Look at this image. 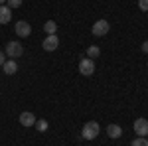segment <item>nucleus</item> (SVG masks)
<instances>
[{"label": "nucleus", "mask_w": 148, "mask_h": 146, "mask_svg": "<svg viewBox=\"0 0 148 146\" xmlns=\"http://www.w3.org/2000/svg\"><path fill=\"white\" fill-rule=\"evenodd\" d=\"M101 132V126L99 123H95V121H89V123L83 124V128H81V138H85V140H95L97 136Z\"/></svg>", "instance_id": "nucleus-1"}, {"label": "nucleus", "mask_w": 148, "mask_h": 146, "mask_svg": "<svg viewBox=\"0 0 148 146\" xmlns=\"http://www.w3.org/2000/svg\"><path fill=\"white\" fill-rule=\"evenodd\" d=\"M6 57H10V59H16V57H22L24 53V47L20 42H8L6 44Z\"/></svg>", "instance_id": "nucleus-2"}, {"label": "nucleus", "mask_w": 148, "mask_h": 146, "mask_svg": "<svg viewBox=\"0 0 148 146\" xmlns=\"http://www.w3.org/2000/svg\"><path fill=\"white\" fill-rule=\"evenodd\" d=\"M79 73L81 75H85V77H89L95 73V59L91 57H83L79 61Z\"/></svg>", "instance_id": "nucleus-3"}, {"label": "nucleus", "mask_w": 148, "mask_h": 146, "mask_svg": "<svg viewBox=\"0 0 148 146\" xmlns=\"http://www.w3.org/2000/svg\"><path fill=\"white\" fill-rule=\"evenodd\" d=\"M109 30H111V24L107 22V20H97V22L93 24V28H91L93 36H97V38L107 36V34H109Z\"/></svg>", "instance_id": "nucleus-4"}, {"label": "nucleus", "mask_w": 148, "mask_h": 146, "mask_svg": "<svg viewBox=\"0 0 148 146\" xmlns=\"http://www.w3.org/2000/svg\"><path fill=\"white\" fill-rule=\"evenodd\" d=\"M14 30H16V36L18 38H28V36L32 34V26L26 22V20H18L16 26H14Z\"/></svg>", "instance_id": "nucleus-5"}, {"label": "nucleus", "mask_w": 148, "mask_h": 146, "mask_svg": "<svg viewBox=\"0 0 148 146\" xmlns=\"http://www.w3.org/2000/svg\"><path fill=\"white\" fill-rule=\"evenodd\" d=\"M42 47H44L46 51H56L57 47H59V38H57L56 34L46 36V40L42 42Z\"/></svg>", "instance_id": "nucleus-6"}, {"label": "nucleus", "mask_w": 148, "mask_h": 146, "mask_svg": "<svg viewBox=\"0 0 148 146\" xmlns=\"http://www.w3.org/2000/svg\"><path fill=\"white\" fill-rule=\"evenodd\" d=\"M134 134L136 136H146L148 134V121L146 119H136L134 121Z\"/></svg>", "instance_id": "nucleus-7"}, {"label": "nucleus", "mask_w": 148, "mask_h": 146, "mask_svg": "<svg viewBox=\"0 0 148 146\" xmlns=\"http://www.w3.org/2000/svg\"><path fill=\"white\" fill-rule=\"evenodd\" d=\"M18 121H20V124H22V126H34L38 119L34 117V112H30V111H24L22 114L18 117Z\"/></svg>", "instance_id": "nucleus-8"}, {"label": "nucleus", "mask_w": 148, "mask_h": 146, "mask_svg": "<svg viewBox=\"0 0 148 146\" xmlns=\"http://www.w3.org/2000/svg\"><path fill=\"white\" fill-rule=\"evenodd\" d=\"M2 71H4L6 75H14V73L18 71V63H16V59H6L4 65H2Z\"/></svg>", "instance_id": "nucleus-9"}, {"label": "nucleus", "mask_w": 148, "mask_h": 146, "mask_svg": "<svg viewBox=\"0 0 148 146\" xmlns=\"http://www.w3.org/2000/svg\"><path fill=\"white\" fill-rule=\"evenodd\" d=\"M107 134L111 136L113 140H116V138L123 136V128H121L119 124H109V126H107Z\"/></svg>", "instance_id": "nucleus-10"}, {"label": "nucleus", "mask_w": 148, "mask_h": 146, "mask_svg": "<svg viewBox=\"0 0 148 146\" xmlns=\"http://www.w3.org/2000/svg\"><path fill=\"white\" fill-rule=\"evenodd\" d=\"M10 20H12V10L6 4H2L0 6V24H8Z\"/></svg>", "instance_id": "nucleus-11"}, {"label": "nucleus", "mask_w": 148, "mask_h": 146, "mask_svg": "<svg viewBox=\"0 0 148 146\" xmlns=\"http://www.w3.org/2000/svg\"><path fill=\"white\" fill-rule=\"evenodd\" d=\"M44 32H46L47 36H51V34H56L57 32V24L53 22V20H47L46 24H44Z\"/></svg>", "instance_id": "nucleus-12"}, {"label": "nucleus", "mask_w": 148, "mask_h": 146, "mask_svg": "<svg viewBox=\"0 0 148 146\" xmlns=\"http://www.w3.org/2000/svg\"><path fill=\"white\" fill-rule=\"evenodd\" d=\"M101 56V49L97 47V45H89L87 47V57H91V59H95V57Z\"/></svg>", "instance_id": "nucleus-13"}, {"label": "nucleus", "mask_w": 148, "mask_h": 146, "mask_svg": "<svg viewBox=\"0 0 148 146\" xmlns=\"http://www.w3.org/2000/svg\"><path fill=\"white\" fill-rule=\"evenodd\" d=\"M34 126L38 128V130H40V132H46V130H47V126H49V124H47V121H46V119H38Z\"/></svg>", "instance_id": "nucleus-14"}, {"label": "nucleus", "mask_w": 148, "mask_h": 146, "mask_svg": "<svg viewBox=\"0 0 148 146\" xmlns=\"http://www.w3.org/2000/svg\"><path fill=\"white\" fill-rule=\"evenodd\" d=\"M130 146H148V138H144V136H136V138L130 142Z\"/></svg>", "instance_id": "nucleus-15"}, {"label": "nucleus", "mask_w": 148, "mask_h": 146, "mask_svg": "<svg viewBox=\"0 0 148 146\" xmlns=\"http://www.w3.org/2000/svg\"><path fill=\"white\" fill-rule=\"evenodd\" d=\"M6 6H8L10 10H16V8L22 6V0H6Z\"/></svg>", "instance_id": "nucleus-16"}, {"label": "nucleus", "mask_w": 148, "mask_h": 146, "mask_svg": "<svg viewBox=\"0 0 148 146\" xmlns=\"http://www.w3.org/2000/svg\"><path fill=\"white\" fill-rule=\"evenodd\" d=\"M138 8L142 12H148V0H138Z\"/></svg>", "instance_id": "nucleus-17"}, {"label": "nucleus", "mask_w": 148, "mask_h": 146, "mask_svg": "<svg viewBox=\"0 0 148 146\" xmlns=\"http://www.w3.org/2000/svg\"><path fill=\"white\" fill-rule=\"evenodd\" d=\"M4 61H6V53L0 49V65H4Z\"/></svg>", "instance_id": "nucleus-18"}, {"label": "nucleus", "mask_w": 148, "mask_h": 146, "mask_svg": "<svg viewBox=\"0 0 148 146\" xmlns=\"http://www.w3.org/2000/svg\"><path fill=\"white\" fill-rule=\"evenodd\" d=\"M142 51L148 53V40H146V42H142Z\"/></svg>", "instance_id": "nucleus-19"}, {"label": "nucleus", "mask_w": 148, "mask_h": 146, "mask_svg": "<svg viewBox=\"0 0 148 146\" xmlns=\"http://www.w3.org/2000/svg\"><path fill=\"white\" fill-rule=\"evenodd\" d=\"M2 4H6V0H0V6H2Z\"/></svg>", "instance_id": "nucleus-20"}, {"label": "nucleus", "mask_w": 148, "mask_h": 146, "mask_svg": "<svg viewBox=\"0 0 148 146\" xmlns=\"http://www.w3.org/2000/svg\"><path fill=\"white\" fill-rule=\"evenodd\" d=\"M146 136H148V134H146Z\"/></svg>", "instance_id": "nucleus-21"}]
</instances>
